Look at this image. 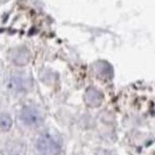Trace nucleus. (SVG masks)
I'll use <instances>...</instances> for the list:
<instances>
[{"mask_svg": "<svg viewBox=\"0 0 155 155\" xmlns=\"http://www.w3.org/2000/svg\"><path fill=\"white\" fill-rule=\"evenodd\" d=\"M61 149V139L56 132L45 131L35 140V150L39 155H58Z\"/></svg>", "mask_w": 155, "mask_h": 155, "instance_id": "f257e3e1", "label": "nucleus"}, {"mask_svg": "<svg viewBox=\"0 0 155 155\" xmlns=\"http://www.w3.org/2000/svg\"><path fill=\"white\" fill-rule=\"evenodd\" d=\"M33 85L29 74L23 71H16L9 74L6 78V86L8 90L16 93H25L29 91Z\"/></svg>", "mask_w": 155, "mask_h": 155, "instance_id": "f03ea898", "label": "nucleus"}, {"mask_svg": "<svg viewBox=\"0 0 155 155\" xmlns=\"http://www.w3.org/2000/svg\"><path fill=\"white\" fill-rule=\"evenodd\" d=\"M20 120L28 127H38L43 123V114L36 106L26 105L21 109Z\"/></svg>", "mask_w": 155, "mask_h": 155, "instance_id": "7ed1b4c3", "label": "nucleus"}, {"mask_svg": "<svg viewBox=\"0 0 155 155\" xmlns=\"http://www.w3.org/2000/svg\"><path fill=\"white\" fill-rule=\"evenodd\" d=\"M11 60L15 65L23 67L31 61V51L26 47H18L11 51Z\"/></svg>", "mask_w": 155, "mask_h": 155, "instance_id": "20e7f679", "label": "nucleus"}, {"mask_svg": "<svg viewBox=\"0 0 155 155\" xmlns=\"http://www.w3.org/2000/svg\"><path fill=\"white\" fill-rule=\"evenodd\" d=\"M84 101H85L87 106L98 107V106H101L103 101H104V94H103L101 90H98L96 87H89V89H86L85 91Z\"/></svg>", "mask_w": 155, "mask_h": 155, "instance_id": "39448f33", "label": "nucleus"}, {"mask_svg": "<svg viewBox=\"0 0 155 155\" xmlns=\"http://www.w3.org/2000/svg\"><path fill=\"white\" fill-rule=\"evenodd\" d=\"M94 71L97 74V76L101 78H110L113 75V69L107 62L99 61L94 64Z\"/></svg>", "mask_w": 155, "mask_h": 155, "instance_id": "423d86ee", "label": "nucleus"}, {"mask_svg": "<svg viewBox=\"0 0 155 155\" xmlns=\"http://www.w3.org/2000/svg\"><path fill=\"white\" fill-rule=\"evenodd\" d=\"M13 126V119L12 117L7 114V113H2L0 117V127L2 130V132H8Z\"/></svg>", "mask_w": 155, "mask_h": 155, "instance_id": "0eeeda50", "label": "nucleus"}, {"mask_svg": "<svg viewBox=\"0 0 155 155\" xmlns=\"http://www.w3.org/2000/svg\"><path fill=\"white\" fill-rule=\"evenodd\" d=\"M11 149H8V155H25L26 154V147L22 143L16 142L9 146Z\"/></svg>", "mask_w": 155, "mask_h": 155, "instance_id": "6e6552de", "label": "nucleus"}]
</instances>
